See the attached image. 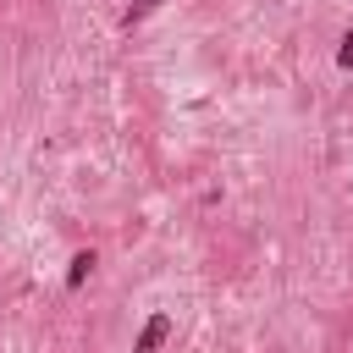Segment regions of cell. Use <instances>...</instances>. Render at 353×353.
Returning <instances> with one entry per match:
<instances>
[{
    "instance_id": "cell-1",
    "label": "cell",
    "mask_w": 353,
    "mask_h": 353,
    "mask_svg": "<svg viewBox=\"0 0 353 353\" xmlns=\"http://www.w3.org/2000/svg\"><path fill=\"white\" fill-rule=\"evenodd\" d=\"M171 336V314H149V325L138 331V353H160Z\"/></svg>"
},
{
    "instance_id": "cell-2",
    "label": "cell",
    "mask_w": 353,
    "mask_h": 353,
    "mask_svg": "<svg viewBox=\"0 0 353 353\" xmlns=\"http://www.w3.org/2000/svg\"><path fill=\"white\" fill-rule=\"evenodd\" d=\"M94 265H99V259H94V248H77V254H72V270H66V287H83Z\"/></svg>"
},
{
    "instance_id": "cell-4",
    "label": "cell",
    "mask_w": 353,
    "mask_h": 353,
    "mask_svg": "<svg viewBox=\"0 0 353 353\" xmlns=\"http://www.w3.org/2000/svg\"><path fill=\"white\" fill-rule=\"evenodd\" d=\"M336 66H353V28L342 33V50H336Z\"/></svg>"
},
{
    "instance_id": "cell-3",
    "label": "cell",
    "mask_w": 353,
    "mask_h": 353,
    "mask_svg": "<svg viewBox=\"0 0 353 353\" xmlns=\"http://www.w3.org/2000/svg\"><path fill=\"white\" fill-rule=\"evenodd\" d=\"M160 6H165V0H138V6H127V17H121V28H138V22H143L149 11H160Z\"/></svg>"
}]
</instances>
